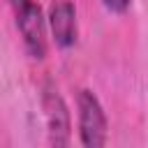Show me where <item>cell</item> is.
<instances>
[{
    "label": "cell",
    "mask_w": 148,
    "mask_h": 148,
    "mask_svg": "<svg viewBox=\"0 0 148 148\" xmlns=\"http://www.w3.org/2000/svg\"><path fill=\"white\" fill-rule=\"evenodd\" d=\"M14 16H16V28L23 37V44L28 53L37 60L46 56V23L42 16V9L35 0H9Z\"/></svg>",
    "instance_id": "obj_1"
},
{
    "label": "cell",
    "mask_w": 148,
    "mask_h": 148,
    "mask_svg": "<svg viewBox=\"0 0 148 148\" xmlns=\"http://www.w3.org/2000/svg\"><path fill=\"white\" fill-rule=\"evenodd\" d=\"M79 106V136L83 148H106V116L90 90H81L76 97Z\"/></svg>",
    "instance_id": "obj_2"
},
{
    "label": "cell",
    "mask_w": 148,
    "mask_h": 148,
    "mask_svg": "<svg viewBox=\"0 0 148 148\" xmlns=\"http://www.w3.org/2000/svg\"><path fill=\"white\" fill-rule=\"evenodd\" d=\"M42 106L46 116V130H49V143L51 148H69L72 139V120L67 104L62 95L53 88V83H46L42 90Z\"/></svg>",
    "instance_id": "obj_3"
},
{
    "label": "cell",
    "mask_w": 148,
    "mask_h": 148,
    "mask_svg": "<svg viewBox=\"0 0 148 148\" xmlns=\"http://www.w3.org/2000/svg\"><path fill=\"white\" fill-rule=\"evenodd\" d=\"M49 25L56 44L69 49L76 42V9L69 0H53L49 7Z\"/></svg>",
    "instance_id": "obj_4"
},
{
    "label": "cell",
    "mask_w": 148,
    "mask_h": 148,
    "mask_svg": "<svg viewBox=\"0 0 148 148\" xmlns=\"http://www.w3.org/2000/svg\"><path fill=\"white\" fill-rule=\"evenodd\" d=\"M104 2V7L109 9V12H113V14H123L127 7H130V0H102Z\"/></svg>",
    "instance_id": "obj_5"
}]
</instances>
